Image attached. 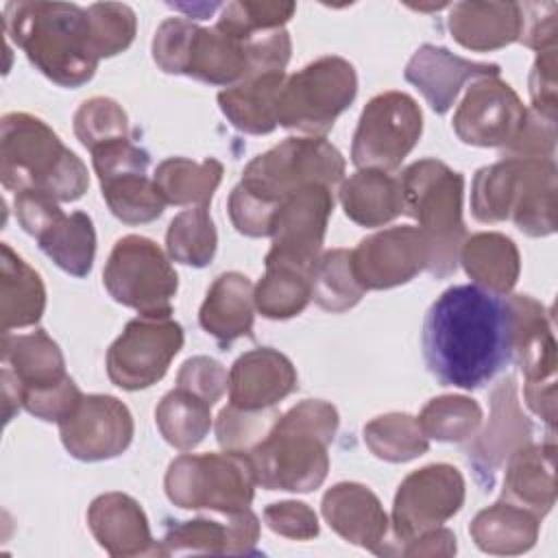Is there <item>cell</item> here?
<instances>
[{
	"label": "cell",
	"instance_id": "6da1fadb",
	"mask_svg": "<svg viewBox=\"0 0 558 558\" xmlns=\"http://www.w3.org/2000/svg\"><path fill=\"white\" fill-rule=\"evenodd\" d=\"M423 355L442 386L475 390L512 360V318L506 296L480 286L447 288L427 310Z\"/></svg>",
	"mask_w": 558,
	"mask_h": 558
},
{
	"label": "cell",
	"instance_id": "7a4b0ae2",
	"mask_svg": "<svg viewBox=\"0 0 558 558\" xmlns=\"http://www.w3.org/2000/svg\"><path fill=\"white\" fill-rule=\"evenodd\" d=\"M290 52L292 41L283 28L238 39L183 17L163 20L153 39V59L159 70L225 87L257 74L283 72Z\"/></svg>",
	"mask_w": 558,
	"mask_h": 558
},
{
	"label": "cell",
	"instance_id": "3957f363",
	"mask_svg": "<svg viewBox=\"0 0 558 558\" xmlns=\"http://www.w3.org/2000/svg\"><path fill=\"white\" fill-rule=\"evenodd\" d=\"M4 33L46 78L81 87L98 68L87 9L70 2H9Z\"/></svg>",
	"mask_w": 558,
	"mask_h": 558
},
{
	"label": "cell",
	"instance_id": "277c9868",
	"mask_svg": "<svg viewBox=\"0 0 558 558\" xmlns=\"http://www.w3.org/2000/svg\"><path fill=\"white\" fill-rule=\"evenodd\" d=\"M338 432V410L320 399H305L277 418L268 436L246 453L255 482L268 490L310 493L329 471Z\"/></svg>",
	"mask_w": 558,
	"mask_h": 558
},
{
	"label": "cell",
	"instance_id": "5b68a950",
	"mask_svg": "<svg viewBox=\"0 0 558 558\" xmlns=\"http://www.w3.org/2000/svg\"><path fill=\"white\" fill-rule=\"evenodd\" d=\"M0 179L15 194L39 192L57 203L78 201L89 187L85 163L39 118L11 111L2 118Z\"/></svg>",
	"mask_w": 558,
	"mask_h": 558
},
{
	"label": "cell",
	"instance_id": "8992f818",
	"mask_svg": "<svg viewBox=\"0 0 558 558\" xmlns=\"http://www.w3.org/2000/svg\"><path fill=\"white\" fill-rule=\"evenodd\" d=\"M556 163L554 159L504 157L475 172L471 211L490 225L512 220L519 231L545 238L556 231Z\"/></svg>",
	"mask_w": 558,
	"mask_h": 558
},
{
	"label": "cell",
	"instance_id": "52a82bcc",
	"mask_svg": "<svg viewBox=\"0 0 558 558\" xmlns=\"http://www.w3.org/2000/svg\"><path fill=\"white\" fill-rule=\"evenodd\" d=\"M397 179L403 214L418 222L429 244L427 272L438 279L453 275L466 235L462 222L464 177L438 159H418Z\"/></svg>",
	"mask_w": 558,
	"mask_h": 558
},
{
	"label": "cell",
	"instance_id": "ba28073f",
	"mask_svg": "<svg viewBox=\"0 0 558 558\" xmlns=\"http://www.w3.org/2000/svg\"><path fill=\"white\" fill-rule=\"evenodd\" d=\"M344 177L342 153L325 137H288L257 155L242 172L240 187L259 205L277 211L279 203L305 185L333 187Z\"/></svg>",
	"mask_w": 558,
	"mask_h": 558
},
{
	"label": "cell",
	"instance_id": "9c48e42d",
	"mask_svg": "<svg viewBox=\"0 0 558 558\" xmlns=\"http://www.w3.org/2000/svg\"><path fill=\"white\" fill-rule=\"evenodd\" d=\"M255 475L244 453H183L166 471L168 499L185 510L235 514L255 497Z\"/></svg>",
	"mask_w": 558,
	"mask_h": 558
},
{
	"label": "cell",
	"instance_id": "30bf717a",
	"mask_svg": "<svg viewBox=\"0 0 558 558\" xmlns=\"http://www.w3.org/2000/svg\"><path fill=\"white\" fill-rule=\"evenodd\" d=\"M357 94L355 68L342 57H320L288 76L277 105V124L323 137Z\"/></svg>",
	"mask_w": 558,
	"mask_h": 558
},
{
	"label": "cell",
	"instance_id": "8fae6325",
	"mask_svg": "<svg viewBox=\"0 0 558 558\" xmlns=\"http://www.w3.org/2000/svg\"><path fill=\"white\" fill-rule=\"evenodd\" d=\"M102 283L113 301L142 316H170L179 277L157 242L144 235H124L111 248Z\"/></svg>",
	"mask_w": 558,
	"mask_h": 558
},
{
	"label": "cell",
	"instance_id": "7c38bea8",
	"mask_svg": "<svg viewBox=\"0 0 558 558\" xmlns=\"http://www.w3.org/2000/svg\"><path fill=\"white\" fill-rule=\"evenodd\" d=\"M423 133V113L403 92L371 98L360 116L351 144V161L364 170H397Z\"/></svg>",
	"mask_w": 558,
	"mask_h": 558
},
{
	"label": "cell",
	"instance_id": "4fadbf2b",
	"mask_svg": "<svg viewBox=\"0 0 558 558\" xmlns=\"http://www.w3.org/2000/svg\"><path fill=\"white\" fill-rule=\"evenodd\" d=\"M183 347V329L172 316H137L107 351V375L122 390L157 384Z\"/></svg>",
	"mask_w": 558,
	"mask_h": 558
},
{
	"label": "cell",
	"instance_id": "5bb4252c",
	"mask_svg": "<svg viewBox=\"0 0 558 558\" xmlns=\"http://www.w3.org/2000/svg\"><path fill=\"white\" fill-rule=\"evenodd\" d=\"M464 477L445 462L427 464L412 471L397 488L392 504V538L395 554L418 534L440 527L464 504ZM392 554V556H395Z\"/></svg>",
	"mask_w": 558,
	"mask_h": 558
},
{
	"label": "cell",
	"instance_id": "9a60e30c",
	"mask_svg": "<svg viewBox=\"0 0 558 558\" xmlns=\"http://www.w3.org/2000/svg\"><path fill=\"white\" fill-rule=\"evenodd\" d=\"M92 163L100 181L102 198L111 214L126 225L157 220L168 205L155 183L148 179L150 157L131 140L100 146L92 153Z\"/></svg>",
	"mask_w": 558,
	"mask_h": 558
},
{
	"label": "cell",
	"instance_id": "2e32d148",
	"mask_svg": "<svg viewBox=\"0 0 558 558\" xmlns=\"http://www.w3.org/2000/svg\"><path fill=\"white\" fill-rule=\"evenodd\" d=\"M333 211L331 187L305 185L283 198L272 216V246L266 264H283L312 272Z\"/></svg>",
	"mask_w": 558,
	"mask_h": 558
},
{
	"label": "cell",
	"instance_id": "e0dca14e",
	"mask_svg": "<svg viewBox=\"0 0 558 558\" xmlns=\"http://www.w3.org/2000/svg\"><path fill=\"white\" fill-rule=\"evenodd\" d=\"M527 109L517 92L499 76H484L469 85L453 113L460 142L480 148H508L521 133Z\"/></svg>",
	"mask_w": 558,
	"mask_h": 558
},
{
	"label": "cell",
	"instance_id": "ac0fdd59",
	"mask_svg": "<svg viewBox=\"0 0 558 558\" xmlns=\"http://www.w3.org/2000/svg\"><path fill=\"white\" fill-rule=\"evenodd\" d=\"M65 451L83 462L111 460L126 451L133 440V416L111 395H83L59 421Z\"/></svg>",
	"mask_w": 558,
	"mask_h": 558
},
{
	"label": "cell",
	"instance_id": "d6986e66",
	"mask_svg": "<svg viewBox=\"0 0 558 558\" xmlns=\"http://www.w3.org/2000/svg\"><path fill=\"white\" fill-rule=\"evenodd\" d=\"M351 262L364 290H388L427 270L429 244L418 227H390L364 238L351 251Z\"/></svg>",
	"mask_w": 558,
	"mask_h": 558
},
{
	"label": "cell",
	"instance_id": "ffe728a7",
	"mask_svg": "<svg viewBox=\"0 0 558 558\" xmlns=\"http://www.w3.org/2000/svg\"><path fill=\"white\" fill-rule=\"evenodd\" d=\"M527 442H532V423L519 405L514 375H506L490 392V418L486 427L464 451L477 484L490 490L506 460Z\"/></svg>",
	"mask_w": 558,
	"mask_h": 558
},
{
	"label": "cell",
	"instance_id": "44dd1931",
	"mask_svg": "<svg viewBox=\"0 0 558 558\" xmlns=\"http://www.w3.org/2000/svg\"><path fill=\"white\" fill-rule=\"evenodd\" d=\"M87 525L98 545L113 558L166 556L150 534L146 512L124 493L98 495L87 510Z\"/></svg>",
	"mask_w": 558,
	"mask_h": 558
},
{
	"label": "cell",
	"instance_id": "7402d4cb",
	"mask_svg": "<svg viewBox=\"0 0 558 558\" xmlns=\"http://www.w3.org/2000/svg\"><path fill=\"white\" fill-rule=\"evenodd\" d=\"M499 72L497 63H477L462 59L442 46L423 44L408 61L403 76L423 94L432 111L447 113L464 83L499 76Z\"/></svg>",
	"mask_w": 558,
	"mask_h": 558
},
{
	"label": "cell",
	"instance_id": "603a6c76",
	"mask_svg": "<svg viewBox=\"0 0 558 558\" xmlns=\"http://www.w3.org/2000/svg\"><path fill=\"white\" fill-rule=\"evenodd\" d=\"M320 510L338 536L384 556L390 521L381 501L368 486L340 482L323 495Z\"/></svg>",
	"mask_w": 558,
	"mask_h": 558
},
{
	"label": "cell",
	"instance_id": "cb8c5ba5",
	"mask_svg": "<svg viewBox=\"0 0 558 558\" xmlns=\"http://www.w3.org/2000/svg\"><path fill=\"white\" fill-rule=\"evenodd\" d=\"M294 364L270 347L242 353L229 371V401L242 410L275 408L299 388Z\"/></svg>",
	"mask_w": 558,
	"mask_h": 558
},
{
	"label": "cell",
	"instance_id": "d4e9b609",
	"mask_svg": "<svg viewBox=\"0 0 558 558\" xmlns=\"http://www.w3.org/2000/svg\"><path fill=\"white\" fill-rule=\"evenodd\" d=\"M512 318V355L525 381L556 379V338L545 307L530 294H506Z\"/></svg>",
	"mask_w": 558,
	"mask_h": 558
},
{
	"label": "cell",
	"instance_id": "484cf974",
	"mask_svg": "<svg viewBox=\"0 0 558 558\" xmlns=\"http://www.w3.org/2000/svg\"><path fill=\"white\" fill-rule=\"evenodd\" d=\"M501 499L543 519L556 501V445H523L506 460Z\"/></svg>",
	"mask_w": 558,
	"mask_h": 558
},
{
	"label": "cell",
	"instance_id": "4316f807",
	"mask_svg": "<svg viewBox=\"0 0 558 558\" xmlns=\"http://www.w3.org/2000/svg\"><path fill=\"white\" fill-rule=\"evenodd\" d=\"M2 368L17 381L22 399L50 390L70 377L59 344L44 329L17 336L2 333Z\"/></svg>",
	"mask_w": 558,
	"mask_h": 558
},
{
	"label": "cell",
	"instance_id": "83f0119b",
	"mask_svg": "<svg viewBox=\"0 0 558 558\" xmlns=\"http://www.w3.org/2000/svg\"><path fill=\"white\" fill-rule=\"evenodd\" d=\"M255 318V286L242 272H222L209 286L198 312L201 327L229 347L238 338L251 336Z\"/></svg>",
	"mask_w": 558,
	"mask_h": 558
},
{
	"label": "cell",
	"instance_id": "f1b7e54d",
	"mask_svg": "<svg viewBox=\"0 0 558 558\" xmlns=\"http://www.w3.org/2000/svg\"><path fill=\"white\" fill-rule=\"evenodd\" d=\"M451 37L475 52H490L519 41V2H456L449 11Z\"/></svg>",
	"mask_w": 558,
	"mask_h": 558
},
{
	"label": "cell",
	"instance_id": "f546056e",
	"mask_svg": "<svg viewBox=\"0 0 558 558\" xmlns=\"http://www.w3.org/2000/svg\"><path fill=\"white\" fill-rule=\"evenodd\" d=\"M286 78L283 72H266L225 87L218 94L220 111L238 131L266 135L277 126V105Z\"/></svg>",
	"mask_w": 558,
	"mask_h": 558
},
{
	"label": "cell",
	"instance_id": "4dcf8cb0",
	"mask_svg": "<svg viewBox=\"0 0 558 558\" xmlns=\"http://www.w3.org/2000/svg\"><path fill=\"white\" fill-rule=\"evenodd\" d=\"M541 519L530 510L499 499L480 510L469 525L473 543L495 556H517L530 551L538 538Z\"/></svg>",
	"mask_w": 558,
	"mask_h": 558
},
{
	"label": "cell",
	"instance_id": "1f68e13d",
	"mask_svg": "<svg viewBox=\"0 0 558 558\" xmlns=\"http://www.w3.org/2000/svg\"><path fill=\"white\" fill-rule=\"evenodd\" d=\"M0 251V320L2 333H9L39 323L46 310V288L39 272L9 244H2Z\"/></svg>",
	"mask_w": 558,
	"mask_h": 558
},
{
	"label": "cell",
	"instance_id": "d6a6232c",
	"mask_svg": "<svg viewBox=\"0 0 558 558\" xmlns=\"http://www.w3.org/2000/svg\"><path fill=\"white\" fill-rule=\"evenodd\" d=\"M458 262L475 286L506 296L514 288L521 270L517 244L504 233H475L464 238Z\"/></svg>",
	"mask_w": 558,
	"mask_h": 558
},
{
	"label": "cell",
	"instance_id": "836d02e7",
	"mask_svg": "<svg viewBox=\"0 0 558 558\" xmlns=\"http://www.w3.org/2000/svg\"><path fill=\"white\" fill-rule=\"evenodd\" d=\"M338 194L347 218L362 227H381L403 214L399 179L384 170H357Z\"/></svg>",
	"mask_w": 558,
	"mask_h": 558
},
{
	"label": "cell",
	"instance_id": "e575fe53",
	"mask_svg": "<svg viewBox=\"0 0 558 558\" xmlns=\"http://www.w3.org/2000/svg\"><path fill=\"white\" fill-rule=\"evenodd\" d=\"M39 248L68 275L85 277L96 255L94 222L85 211L61 209L35 233Z\"/></svg>",
	"mask_w": 558,
	"mask_h": 558
},
{
	"label": "cell",
	"instance_id": "d590c367",
	"mask_svg": "<svg viewBox=\"0 0 558 558\" xmlns=\"http://www.w3.org/2000/svg\"><path fill=\"white\" fill-rule=\"evenodd\" d=\"M153 179L170 205H209L222 181V163L211 157L203 161L170 157L157 166Z\"/></svg>",
	"mask_w": 558,
	"mask_h": 558
},
{
	"label": "cell",
	"instance_id": "8d00e7d4",
	"mask_svg": "<svg viewBox=\"0 0 558 558\" xmlns=\"http://www.w3.org/2000/svg\"><path fill=\"white\" fill-rule=\"evenodd\" d=\"M155 421L168 445L179 451H192L209 434L211 405L177 386L159 401Z\"/></svg>",
	"mask_w": 558,
	"mask_h": 558
},
{
	"label": "cell",
	"instance_id": "74e56055",
	"mask_svg": "<svg viewBox=\"0 0 558 558\" xmlns=\"http://www.w3.org/2000/svg\"><path fill=\"white\" fill-rule=\"evenodd\" d=\"M310 299L312 272L283 264H266V275L255 286V310L272 320L301 314Z\"/></svg>",
	"mask_w": 558,
	"mask_h": 558
},
{
	"label": "cell",
	"instance_id": "f35d334b",
	"mask_svg": "<svg viewBox=\"0 0 558 558\" xmlns=\"http://www.w3.org/2000/svg\"><path fill=\"white\" fill-rule=\"evenodd\" d=\"M364 292L353 272L349 248H331L318 255L312 268V299L318 307L347 312L360 303Z\"/></svg>",
	"mask_w": 558,
	"mask_h": 558
},
{
	"label": "cell",
	"instance_id": "ab89813d",
	"mask_svg": "<svg viewBox=\"0 0 558 558\" xmlns=\"http://www.w3.org/2000/svg\"><path fill=\"white\" fill-rule=\"evenodd\" d=\"M364 442L371 453L386 462H408L429 449L418 418L405 412H390L364 425Z\"/></svg>",
	"mask_w": 558,
	"mask_h": 558
},
{
	"label": "cell",
	"instance_id": "60d3db41",
	"mask_svg": "<svg viewBox=\"0 0 558 558\" xmlns=\"http://www.w3.org/2000/svg\"><path fill=\"white\" fill-rule=\"evenodd\" d=\"M218 246V235L207 205H198L177 214L166 231V251L170 259L203 268L207 266Z\"/></svg>",
	"mask_w": 558,
	"mask_h": 558
},
{
	"label": "cell",
	"instance_id": "b9f144b4",
	"mask_svg": "<svg viewBox=\"0 0 558 558\" xmlns=\"http://www.w3.org/2000/svg\"><path fill=\"white\" fill-rule=\"evenodd\" d=\"M482 423V408L464 395H442L421 410L418 425L427 438L440 442L471 440Z\"/></svg>",
	"mask_w": 558,
	"mask_h": 558
},
{
	"label": "cell",
	"instance_id": "7bdbcfd3",
	"mask_svg": "<svg viewBox=\"0 0 558 558\" xmlns=\"http://www.w3.org/2000/svg\"><path fill=\"white\" fill-rule=\"evenodd\" d=\"M294 2H227L222 4L216 28L238 39H251L255 35L283 28V24L294 15Z\"/></svg>",
	"mask_w": 558,
	"mask_h": 558
},
{
	"label": "cell",
	"instance_id": "ee69618b",
	"mask_svg": "<svg viewBox=\"0 0 558 558\" xmlns=\"http://www.w3.org/2000/svg\"><path fill=\"white\" fill-rule=\"evenodd\" d=\"M74 133L89 153L100 146L129 140L126 111L113 98L94 96L76 109Z\"/></svg>",
	"mask_w": 558,
	"mask_h": 558
},
{
	"label": "cell",
	"instance_id": "f6af8a7d",
	"mask_svg": "<svg viewBox=\"0 0 558 558\" xmlns=\"http://www.w3.org/2000/svg\"><path fill=\"white\" fill-rule=\"evenodd\" d=\"M281 414L275 408L266 410H242L227 405L216 418V438L225 451L248 453L255 449L272 429Z\"/></svg>",
	"mask_w": 558,
	"mask_h": 558
},
{
	"label": "cell",
	"instance_id": "bcb514c9",
	"mask_svg": "<svg viewBox=\"0 0 558 558\" xmlns=\"http://www.w3.org/2000/svg\"><path fill=\"white\" fill-rule=\"evenodd\" d=\"M89 28L96 54L100 59L124 52L137 31V17L131 7L120 2H96L87 7Z\"/></svg>",
	"mask_w": 558,
	"mask_h": 558
},
{
	"label": "cell",
	"instance_id": "7dc6e473",
	"mask_svg": "<svg viewBox=\"0 0 558 558\" xmlns=\"http://www.w3.org/2000/svg\"><path fill=\"white\" fill-rule=\"evenodd\" d=\"M163 554H229V527L209 521H179L161 538Z\"/></svg>",
	"mask_w": 558,
	"mask_h": 558
},
{
	"label": "cell",
	"instance_id": "c3c4849f",
	"mask_svg": "<svg viewBox=\"0 0 558 558\" xmlns=\"http://www.w3.org/2000/svg\"><path fill=\"white\" fill-rule=\"evenodd\" d=\"M177 386L190 390L192 395L201 397L209 405H214L229 386V375L225 366L207 355H194L183 362L177 375Z\"/></svg>",
	"mask_w": 558,
	"mask_h": 558
},
{
	"label": "cell",
	"instance_id": "681fc988",
	"mask_svg": "<svg viewBox=\"0 0 558 558\" xmlns=\"http://www.w3.org/2000/svg\"><path fill=\"white\" fill-rule=\"evenodd\" d=\"M264 521L275 534L292 541H310L320 532L316 512L303 501L270 504L264 510Z\"/></svg>",
	"mask_w": 558,
	"mask_h": 558
},
{
	"label": "cell",
	"instance_id": "f907efd6",
	"mask_svg": "<svg viewBox=\"0 0 558 558\" xmlns=\"http://www.w3.org/2000/svg\"><path fill=\"white\" fill-rule=\"evenodd\" d=\"M556 120L527 109V120L519 137L504 148V157L517 159H554Z\"/></svg>",
	"mask_w": 558,
	"mask_h": 558
},
{
	"label": "cell",
	"instance_id": "816d5d0a",
	"mask_svg": "<svg viewBox=\"0 0 558 558\" xmlns=\"http://www.w3.org/2000/svg\"><path fill=\"white\" fill-rule=\"evenodd\" d=\"M556 2H523L519 41L532 50L556 48Z\"/></svg>",
	"mask_w": 558,
	"mask_h": 558
},
{
	"label": "cell",
	"instance_id": "f5cc1de1",
	"mask_svg": "<svg viewBox=\"0 0 558 558\" xmlns=\"http://www.w3.org/2000/svg\"><path fill=\"white\" fill-rule=\"evenodd\" d=\"M556 48L538 52L530 72L532 111L556 120Z\"/></svg>",
	"mask_w": 558,
	"mask_h": 558
},
{
	"label": "cell",
	"instance_id": "db71d44e",
	"mask_svg": "<svg viewBox=\"0 0 558 558\" xmlns=\"http://www.w3.org/2000/svg\"><path fill=\"white\" fill-rule=\"evenodd\" d=\"M401 556H453L456 554V534L447 527H432L410 543H405L399 551Z\"/></svg>",
	"mask_w": 558,
	"mask_h": 558
},
{
	"label": "cell",
	"instance_id": "11a10c76",
	"mask_svg": "<svg viewBox=\"0 0 558 558\" xmlns=\"http://www.w3.org/2000/svg\"><path fill=\"white\" fill-rule=\"evenodd\" d=\"M229 554H253L259 538V519L251 508L229 514Z\"/></svg>",
	"mask_w": 558,
	"mask_h": 558
},
{
	"label": "cell",
	"instance_id": "9f6ffc18",
	"mask_svg": "<svg viewBox=\"0 0 558 558\" xmlns=\"http://www.w3.org/2000/svg\"><path fill=\"white\" fill-rule=\"evenodd\" d=\"M525 403L527 408L541 416L549 429L556 423V379L547 381H525Z\"/></svg>",
	"mask_w": 558,
	"mask_h": 558
},
{
	"label": "cell",
	"instance_id": "6f0895ef",
	"mask_svg": "<svg viewBox=\"0 0 558 558\" xmlns=\"http://www.w3.org/2000/svg\"><path fill=\"white\" fill-rule=\"evenodd\" d=\"M172 9L177 11H185L190 17H196V20H205L207 15H211L216 9H222V4H170Z\"/></svg>",
	"mask_w": 558,
	"mask_h": 558
}]
</instances>
